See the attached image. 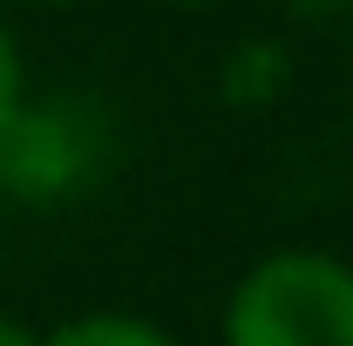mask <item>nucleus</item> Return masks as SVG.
<instances>
[{
	"mask_svg": "<svg viewBox=\"0 0 353 346\" xmlns=\"http://www.w3.org/2000/svg\"><path fill=\"white\" fill-rule=\"evenodd\" d=\"M224 346H353V265L340 252H265L224 299Z\"/></svg>",
	"mask_w": 353,
	"mask_h": 346,
	"instance_id": "nucleus-1",
	"label": "nucleus"
},
{
	"mask_svg": "<svg viewBox=\"0 0 353 346\" xmlns=\"http://www.w3.org/2000/svg\"><path fill=\"white\" fill-rule=\"evenodd\" d=\"M41 346H176V340L143 312H75L54 333H41Z\"/></svg>",
	"mask_w": 353,
	"mask_h": 346,
	"instance_id": "nucleus-2",
	"label": "nucleus"
},
{
	"mask_svg": "<svg viewBox=\"0 0 353 346\" xmlns=\"http://www.w3.org/2000/svg\"><path fill=\"white\" fill-rule=\"evenodd\" d=\"M21 109H28V54L14 41L7 14H0V143L21 130Z\"/></svg>",
	"mask_w": 353,
	"mask_h": 346,
	"instance_id": "nucleus-3",
	"label": "nucleus"
},
{
	"mask_svg": "<svg viewBox=\"0 0 353 346\" xmlns=\"http://www.w3.org/2000/svg\"><path fill=\"white\" fill-rule=\"evenodd\" d=\"M0 346H41V333H34L28 319H14V312H0Z\"/></svg>",
	"mask_w": 353,
	"mask_h": 346,
	"instance_id": "nucleus-4",
	"label": "nucleus"
},
{
	"mask_svg": "<svg viewBox=\"0 0 353 346\" xmlns=\"http://www.w3.org/2000/svg\"><path fill=\"white\" fill-rule=\"evenodd\" d=\"M14 7H82V0H14Z\"/></svg>",
	"mask_w": 353,
	"mask_h": 346,
	"instance_id": "nucleus-5",
	"label": "nucleus"
},
{
	"mask_svg": "<svg viewBox=\"0 0 353 346\" xmlns=\"http://www.w3.org/2000/svg\"><path fill=\"white\" fill-rule=\"evenodd\" d=\"M170 7H211V0H170Z\"/></svg>",
	"mask_w": 353,
	"mask_h": 346,
	"instance_id": "nucleus-6",
	"label": "nucleus"
}]
</instances>
